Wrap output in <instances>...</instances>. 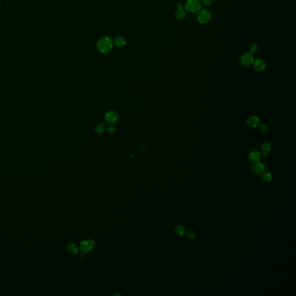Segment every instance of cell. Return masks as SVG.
Wrapping results in <instances>:
<instances>
[{
	"label": "cell",
	"mask_w": 296,
	"mask_h": 296,
	"mask_svg": "<svg viewBox=\"0 0 296 296\" xmlns=\"http://www.w3.org/2000/svg\"><path fill=\"white\" fill-rule=\"evenodd\" d=\"M118 118V115L115 111H110L105 115V121L109 124H112L115 123Z\"/></svg>",
	"instance_id": "obj_8"
},
{
	"label": "cell",
	"mask_w": 296,
	"mask_h": 296,
	"mask_svg": "<svg viewBox=\"0 0 296 296\" xmlns=\"http://www.w3.org/2000/svg\"><path fill=\"white\" fill-rule=\"evenodd\" d=\"M260 123V119L256 116H252L247 119V124L251 127H256Z\"/></svg>",
	"instance_id": "obj_10"
},
{
	"label": "cell",
	"mask_w": 296,
	"mask_h": 296,
	"mask_svg": "<svg viewBox=\"0 0 296 296\" xmlns=\"http://www.w3.org/2000/svg\"><path fill=\"white\" fill-rule=\"evenodd\" d=\"M252 170L253 173L256 174H263L265 170V166L264 164L260 162H257L254 163L252 166Z\"/></svg>",
	"instance_id": "obj_6"
},
{
	"label": "cell",
	"mask_w": 296,
	"mask_h": 296,
	"mask_svg": "<svg viewBox=\"0 0 296 296\" xmlns=\"http://www.w3.org/2000/svg\"><path fill=\"white\" fill-rule=\"evenodd\" d=\"M67 250L71 253L76 254L78 252V247L73 243H69L67 246Z\"/></svg>",
	"instance_id": "obj_11"
},
{
	"label": "cell",
	"mask_w": 296,
	"mask_h": 296,
	"mask_svg": "<svg viewBox=\"0 0 296 296\" xmlns=\"http://www.w3.org/2000/svg\"><path fill=\"white\" fill-rule=\"evenodd\" d=\"M95 242L89 239L83 240L80 243V249L83 253H87L91 251L95 246Z\"/></svg>",
	"instance_id": "obj_3"
},
{
	"label": "cell",
	"mask_w": 296,
	"mask_h": 296,
	"mask_svg": "<svg viewBox=\"0 0 296 296\" xmlns=\"http://www.w3.org/2000/svg\"><path fill=\"white\" fill-rule=\"evenodd\" d=\"M263 155L264 156V157H267L268 156V152H266V151H264L263 153Z\"/></svg>",
	"instance_id": "obj_24"
},
{
	"label": "cell",
	"mask_w": 296,
	"mask_h": 296,
	"mask_svg": "<svg viewBox=\"0 0 296 296\" xmlns=\"http://www.w3.org/2000/svg\"><path fill=\"white\" fill-rule=\"evenodd\" d=\"M239 61L242 65L245 67H248L253 62L254 59L252 53H246L241 56Z\"/></svg>",
	"instance_id": "obj_5"
},
{
	"label": "cell",
	"mask_w": 296,
	"mask_h": 296,
	"mask_svg": "<svg viewBox=\"0 0 296 296\" xmlns=\"http://www.w3.org/2000/svg\"><path fill=\"white\" fill-rule=\"evenodd\" d=\"M115 43L118 47H123L125 45V40L123 37H117L115 39Z\"/></svg>",
	"instance_id": "obj_12"
},
{
	"label": "cell",
	"mask_w": 296,
	"mask_h": 296,
	"mask_svg": "<svg viewBox=\"0 0 296 296\" xmlns=\"http://www.w3.org/2000/svg\"><path fill=\"white\" fill-rule=\"evenodd\" d=\"M113 42L111 39L107 37H102L97 44V48L98 51L102 53L109 52L112 48Z\"/></svg>",
	"instance_id": "obj_1"
},
{
	"label": "cell",
	"mask_w": 296,
	"mask_h": 296,
	"mask_svg": "<svg viewBox=\"0 0 296 296\" xmlns=\"http://www.w3.org/2000/svg\"><path fill=\"white\" fill-rule=\"evenodd\" d=\"M0 9H1V6H0Z\"/></svg>",
	"instance_id": "obj_25"
},
{
	"label": "cell",
	"mask_w": 296,
	"mask_h": 296,
	"mask_svg": "<svg viewBox=\"0 0 296 296\" xmlns=\"http://www.w3.org/2000/svg\"><path fill=\"white\" fill-rule=\"evenodd\" d=\"M262 149L264 150V151L269 152L271 149V145L269 142H266L263 144Z\"/></svg>",
	"instance_id": "obj_17"
},
{
	"label": "cell",
	"mask_w": 296,
	"mask_h": 296,
	"mask_svg": "<svg viewBox=\"0 0 296 296\" xmlns=\"http://www.w3.org/2000/svg\"><path fill=\"white\" fill-rule=\"evenodd\" d=\"M261 158V155L260 153L257 151H253L248 156V160L250 162L255 163L257 162H259L260 159Z\"/></svg>",
	"instance_id": "obj_9"
},
{
	"label": "cell",
	"mask_w": 296,
	"mask_h": 296,
	"mask_svg": "<svg viewBox=\"0 0 296 296\" xmlns=\"http://www.w3.org/2000/svg\"><path fill=\"white\" fill-rule=\"evenodd\" d=\"M186 16V13L183 9H178V10L175 13V17L177 19L179 20H183Z\"/></svg>",
	"instance_id": "obj_13"
},
{
	"label": "cell",
	"mask_w": 296,
	"mask_h": 296,
	"mask_svg": "<svg viewBox=\"0 0 296 296\" xmlns=\"http://www.w3.org/2000/svg\"><path fill=\"white\" fill-rule=\"evenodd\" d=\"M202 2L205 6H210L212 3V0H202Z\"/></svg>",
	"instance_id": "obj_19"
},
{
	"label": "cell",
	"mask_w": 296,
	"mask_h": 296,
	"mask_svg": "<svg viewBox=\"0 0 296 296\" xmlns=\"http://www.w3.org/2000/svg\"><path fill=\"white\" fill-rule=\"evenodd\" d=\"M108 131L110 132L111 133H114L115 132V128L114 126H112V125H111L110 127H109L108 128Z\"/></svg>",
	"instance_id": "obj_22"
},
{
	"label": "cell",
	"mask_w": 296,
	"mask_h": 296,
	"mask_svg": "<svg viewBox=\"0 0 296 296\" xmlns=\"http://www.w3.org/2000/svg\"><path fill=\"white\" fill-rule=\"evenodd\" d=\"M177 8L178 9H183V5L182 3H178L177 4Z\"/></svg>",
	"instance_id": "obj_23"
},
{
	"label": "cell",
	"mask_w": 296,
	"mask_h": 296,
	"mask_svg": "<svg viewBox=\"0 0 296 296\" xmlns=\"http://www.w3.org/2000/svg\"><path fill=\"white\" fill-rule=\"evenodd\" d=\"M250 51L251 53H255L259 49V46L256 44H253L250 46Z\"/></svg>",
	"instance_id": "obj_18"
},
{
	"label": "cell",
	"mask_w": 296,
	"mask_h": 296,
	"mask_svg": "<svg viewBox=\"0 0 296 296\" xmlns=\"http://www.w3.org/2000/svg\"><path fill=\"white\" fill-rule=\"evenodd\" d=\"M262 178H263V180L266 182H270L272 180V176H271V174H270L268 173H264L262 176Z\"/></svg>",
	"instance_id": "obj_16"
},
{
	"label": "cell",
	"mask_w": 296,
	"mask_h": 296,
	"mask_svg": "<svg viewBox=\"0 0 296 296\" xmlns=\"http://www.w3.org/2000/svg\"><path fill=\"white\" fill-rule=\"evenodd\" d=\"M187 236L189 239H193L195 237V233L193 231H189L187 233Z\"/></svg>",
	"instance_id": "obj_20"
},
{
	"label": "cell",
	"mask_w": 296,
	"mask_h": 296,
	"mask_svg": "<svg viewBox=\"0 0 296 296\" xmlns=\"http://www.w3.org/2000/svg\"><path fill=\"white\" fill-rule=\"evenodd\" d=\"M185 9L191 13H196L202 8V3L200 0H187L184 4Z\"/></svg>",
	"instance_id": "obj_2"
},
{
	"label": "cell",
	"mask_w": 296,
	"mask_h": 296,
	"mask_svg": "<svg viewBox=\"0 0 296 296\" xmlns=\"http://www.w3.org/2000/svg\"><path fill=\"white\" fill-rule=\"evenodd\" d=\"M253 63L254 64V69L257 71H259V72L262 71L265 68V65H266L265 62L264 60L262 59L261 58H259V59L255 60Z\"/></svg>",
	"instance_id": "obj_7"
},
{
	"label": "cell",
	"mask_w": 296,
	"mask_h": 296,
	"mask_svg": "<svg viewBox=\"0 0 296 296\" xmlns=\"http://www.w3.org/2000/svg\"><path fill=\"white\" fill-rule=\"evenodd\" d=\"M175 233L177 234V235L179 237L182 236L185 234V229L182 226H180V225L177 226L175 227Z\"/></svg>",
	"instance_id": "obj_14"
},
{
	"label": "cell",
	"mask_w": 296,
	"mask_h": 296,
	"mask_svg": "<svg viewBox=\"0 0 296 296\" xmlns=\"http://www.w3.org/2000/svg\"><path fill=\"white\" fill-rule=\"evenodd\" d=\"M96 131L97 132H103V131H104L106 129V127H105V125L103 123H100V124H97L96 126Z\"/></svg>",
	"instance_id": "obj_15"
},
{
	"label": "cell",
	"mask_w": 296,
	"mask_h": 296,
	"mask_svg": "<svg viewBox=\"0 0 296 296\" xmlns=\"http://www.w3.org/2000/svg\"><path fill=\"white\" fill-rule=\"evenodd\" d=\"M260 128L262 130L263 132H266L268 130V127L267 124H261L260 125Z\"/></svg>",
	"instance_id": "obj_21"
},
{
	"label": "cell",
	"mask_w": 296,
	"mask_h": 296,
	"mask_svg": "<svg viewBox=\"0 0 296 296\" xmlns=\"http://www.w3.org/2000/svg\"><path fill=\"white\" fill-rule=\"evenodd\" d=\"M211 17V13L207 9H202L200 10L198 14V20L201 24H205L209 21Z\"/></svg>",
	"instance_id": "obj_4"
}]
</instances>
